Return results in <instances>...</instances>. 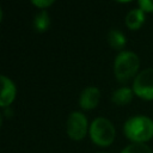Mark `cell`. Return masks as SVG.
I'll return each mask as SVG.
<instances>
[{"label": "cell", "mask_w": 153, "mask_h": 153, "mask_svg": "<svg viewBox=\"0 0 153 153\" xmlns=\"http://www.w3.org/2000/svg\"><path fill=\"white\" fill-rule=\"evenodd\" d=\"M124 134L135 142H143L153 136V121L147 116H134L124 123Z\"/></svg>", "instance_id": "6da1fadb"}, {"label": "cell", "mask_w": 153, "mask_h": 153, "mask_svg": "<svg viewBox=\"0 0 153 153\" xmlns=\"http://www.w3.org/2000/svg\"><path fill=\"white\" fill-rule=\"evenodd\" d=\"M53 2H54L53 0H33V1H32V4L37 5L38 7H45V6L51 5Z\"/></svg>", "instance_id": "5bb4252c"}, {"label": "cell", "mask_w": 153, "mask_h": 153, "mask_svg": "<svg viewBox=\"0 0 153 153\" xmlns=\"http://www.w3.org/2000/svg\"><path fill=\"white\" fill-rule=\"evenodd\" d=\"M49 24H50V19H49V14L45 10H42L41 12H38L35 17V20H33V26L37 31L42 32V31H45L48 27H49Z\"/></svg>", "instance_id": "8fae6325"}, {"label": "cell", "mask_w": 153, "mask_h": 153, "mask_svg": "<svg viewBox=\"0 0 153 153\" xmlns=\"http://www.w3.org/2000/svg\"><path fill=\"white\" fill-rule=\"evenodd\" d=\"M131 98H133V92L128 87H121L116 90L111 97L112 102L116 103L117 105H126L131 100Z\"/></svg>", "instance_id": "9c48e42d"}, {"label": "cell", "mask_w": 153, "mask_h": 153, "mask_svg": "<svg viewBox=\"0 0 153 153\" xmlns=\"http://www.w3.org/2000/svg\"><path fill=\"white\" fill-rule=\"evenodd\" d=\"M108 42L115 49H121L126 44V36L117 29H111L108 33Z\"/></svg>", "instance_id": "30bf717a"}, {"label": "cell", "mask_w": 153, "mask_h": 153, "mask_svg": "<svg viewBox=\"0 0 153 153\" xmlns=\"http://www.w3.org/2000/svg\"><path fill=\"white\" fill-rule=\"evenodd\" d=\"M87 130V118L80 111H73L67 120V134L74 139L80 140L85 136Z\"/></svg>", "instance_id": "5b68a950"}, {"label": "cell", "mask_w": 153, "mask_h": 153, "mask_svg": "<svg viewBox=\"0 0 153 153\" xmlns=\"http://www.w3.org/2000/svg\"><path fill=\"white\" fill-rule=\"evenodd\" d=\"M134 92L140 98L153 99V68H146L136 75Z\"/></svg>", "instance_id": "277c9868"}, {"label": "cell", "mask_w": 153, "mask_h": 153, "mask_svg": "<svg viewBox=\"0 0 153 153\" xmlns=\"http://www.w3.org/2000/svg\"><path fill=\"white\" fill-rule=\"evenodd\" d=\"M90 135L92 140L100 146H109L115 139V127L104 117L93 120L90 127Z\"/></svg>", "instance_id": "3957f363"}, {"label": "cell", "mask_w": 153, "mask_h": 153, "mask_svg": "<svg viewBox=\"0 0 153 153\" xmlns=\"http://www.w3.org/2000/svg\"><path fill=\"white\" fill-rule=\"evenodd\" d=\"M139 5L142 11H148V12L153 11V1L152 0H140Z\"/></svg>", "instance_id": "4fadbf2b"}, {"label": "cell", "mask_w": 153, "mask_h": 153, "mask_svg": "<svg viewBox=\"0 0 153 153\" xmlns=\"http://www.w3.org/2000/svg\"><path fill=\"white\" fill-rule=\"evenodd\" d=\"M100 98V92L97 87L90 86L82 90L80 98H79V104L82 109H93L97 106L98 102Z\"/></svg>", "instance_id": "8992f818"}, {"label": "cell", "mask_w": 153, "mask_h": 153, "mask_svg": "<svg viewBox=\"0 0 153 153\" xmlns=\"http://www.w3.org/2000/svg\"><path fill=\"white\" fill-rule=\"evenodd\" d=\"M1 82H2V90H1V97H0V104L1 106H7L16 96V86L7 76L1 75Z\"/></svg>", "instance_id": "52a82bcc"}, {"label": "cell", "mask_w": 153, "mask_h": 153, "mask_svg": "<svg viewBox=\"0 0 153 153\" xmlns=\"http://www.w3.org/2000/svg\"><path fill=\"white\" fill-rule=\"evenodd\" d=\"M121 153H152L149 147L142 142H135L128 145L124 149L121 151Z\"/></svg>", "instance_id": "7c38bea8"}, {"label": "cell", "mask_w": 153, "mask_h": 153, "mask_svg": "<svg viewBox=\"0 0 153 153\" xmlns=\"http://www.w3.org/2000/svg\"><path fill=\"white\" fill-rule=\"evenodd\" d=\"M143 22H145V13H143V11L141 8H133V10H130L128 12L127 17H126V24L131 30L139 29L142 25Z\"/></svg>", "instance_id": "ba28073f"}, {"label": "cell", "mask_w": 153, "mask_h": 153, "mask_svg": "<svg viewBox=\"0 0 153 153\" xmlns=\"http://www.w3.org/2000/svg\"><path fill=\"white\" fill-rule=\"evenodd\" d=\"M140 65L139 57L133 51H122L117 55L114 63V72L120 81L129 80L137 71Z\"/></svg>", "instance_id": "7a4b0ae2"}]
</instances>
